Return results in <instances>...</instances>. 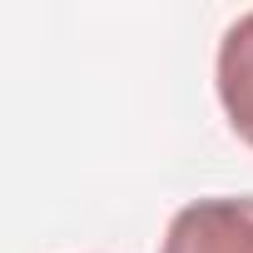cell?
Wrapping results in <instances>:
<instances>
[{"label":"cell","mask_w":253,"mask_h":253,"mask_svg":"<svg viewBox=\"0 0 253 253\" xmlns=\"http://www.w3.org/2000/svg\"><path fill=\"white\" fill-rule=\"evenodd\" d=\"M159 253H253V194L184 204L169 218Z\"/></svg>","instance_id":"6da1fadb"},{"label":"cell","mask_w":253,"mask_h":253,"mask_svg":"<svg viewBox=\"0 0 253 253\" xmlns=\"http://www.w3.org/2000/svg\"><path fill=\"white\" fill-rule=\"evenodd\" d=\"M218 99L233 134L253 149V15H238L218 40Z\"/></svg>","instance_id":"7a4b0ae2"}]
</instances>
